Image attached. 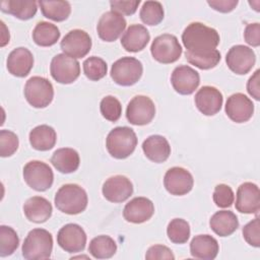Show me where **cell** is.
I'll return each instance as SVG.
<instances>
[{
	"label": "cell",
	"mask_w": 260,
	"mask_h": 260,
	"mask_svg": "<svg viewBox=\"0 0 260 260\" xmlns=\"http://www.w3.org/2000/svg\"><path fill=\"white\" fill-rule=\"evenodd\" d=\"M225 62L231 71L239 75H245L254 67L256 55L250 47L236 45L226 53Z\"/></svg>",
	"instance_id": "obj_11"
},
{
	"label": "cell",
	"mask_w": 260,
	"mask_h": 260,
	"mask_svg": "<svg viewBox=\"0 0 260 260\" xmlns=\"http://www.w3.org/2000/svg\"><path fill=\"white\" fill-rule=\"evenodd\" d=\"M145 259L147 260H160V259H175V256L170 248L164 245H153L148 248Z\"/></svg>",
	"instance_id": "obj_44"
},
{
	"label": "cell",
	"mask_w": 260,
	"mask_h": 260,
	"mask_svg": "<svg viewBox=\"0 0 260 260\" xmlns=\"http://www.w3.org/2000/svg\"><path fill=\"white\" fill-rule=\"evenodd\" d=\"M23 179L34 190L44 192L54 182V174L49 165L41 160H30L23 167Z\"/></svg>",
	"instance_id": "obj_7"
},
{
	"label": "cell",
	"mask_w": 260,
	"mask_h": 260,
	"mask_svg": "<svg viewBox=\"0 0 260 260\" xmlns=\"http://www.w3.org/2000/svg\"><path fill=\"white\" fill-rule=\"evenodd\" d=\"M171 83L178 93L188 95L197 89L200 83V76L192 67L188 65H180L173 70Z\"/></svg>",
	"instance_id": "obj_18"
},
{
	"label": "cell",
	"mask_w": 260,
	"mask_h": 260,
	"mask_svg": "<svg viewBox=\"0 0 260 260\" xmlns=\"http://www.w3.org/2000/svg\"><path fill=\"white\" fill-rule=\"evenodd\" d=\"M194 185V179L191 173L182 167H173L169 169L164 177V186L166 190L175 196H183L189 193Z\"/></svg>",
	"instance_id": "obj_13"
},
{
	"label": "cell",
	"mask_w": 260,
	"mask_h": 260,
	"mask_svg": "<svg viewBox=\"0 0 260 260\" xmlns=\"http://www.w3.org/2000/svg\"><path fill=\"white\" fill-rule=\"evenodd\" d=\"M142 63L134 57H122L115 61L111 68V77L119 85L131 86L142 76Z\"/></svg>",
	"instance_id": "obj_6"
},
{
	"label": "cell",
	"mask_w": 260,
	"mask_h": 260,
	"mask_svg": "<svg viewBox=\"0 0 260 260\" xmlns=\"http://www.w3.org/2000/svg\"><path fill=\"white\" fill-rule=\"evenodd\" d=\"M28 139L32 148L40 151H47L55 146L57 134L53 127L44 124L30 130Z\"/></svg>",
	"instance_id": "obj_29"
},
{
	"label": "cell",
	"mask_w": 260,
	"mask_h": 260,
	"mask_svg": "<svg viewBox=\"0 0 260 260\" xmlns=\"http://www.w3.org/2000/svg\"><path fill=\"white\" fill-rule=\"evenodd\" d=\"M50 72L57 82L69 84L79 77L80 64L76 59L64 53L57 54L51 61Z\"/></svg>",
	"instance_id": "obj_9"
},
{
	"label": "cell",
	"mask_w": 260,
	"mask_h": 260,
	"mask_svg": "<svg viewBox=\"0 0 260 260\" xmlns=\"http://www.w3.org/2000/svg\"><path fill=\"white\" fill-rule=\"evenodd\" d=\"M88 252L95 259H108L117 252V244L110 236L101 235L89 242Z\"/></svg>",
	"instance_id": "obj_33"
},
{
	"label": "cell",
	"mask_w": 260,
	"mask_h": 260,
	"mask_svg": "<svg viewBox=\"0 0 260 260\" xmlns=\"http://www.w3.org/2000/svg\"><path fill=\"white\" fill-rule=\"evenodd\" d=\"M150 40L147 28L142 24H131L121 38V45L127 51L136 53L142 51Z\"/></svg>",
	"instance_id": "obj_23"
},
{
	"label": "cell",
	"mask_w": 260,
	"mask_h": 260,
	"mask_svg": "<svg viewBox=\"0 0 260 260\" xmlns=\"http://www.w3.org/2000/svg\"><path fill=\"white\" fill-rule=\"evenodd\" d=\"M53 250V237L44 229L31 230L22 244L21 252L24 259L44 260L51 257Z\"/></svg>",
	"instance_id": "obj_4"
},
{
	"label": "cell",
	"mask_w": 260,
	"mask_h": 260,
	"mask_svg": "<svg viewBox=\"0 0 260 260\" xmlns=\"http://www.w3.org/2000/svg\"><path fill=\"white\" fill-rule=\"evenodd\" d=\"M220 41L216 29L202 22H191L182 34L186 52L192 55H204L215 50Z\"/></svg>",
	"instance_id": "obj_1"
},
{
	"label": "cell",
	"mask_w": 260,
	"mask_h": 260,
	"mask_svg": "<svg viewBox=\"0 0 260 260\" xmlns=\"http://www.w3.org/2000/svg\"><path fill=\"white\" fill-rule=\"evenodd\" d=\"M238 0H214V1H207V4L216 11L228 13L233 11L236 6L238 5Z\"/></svg>",
	"instance_id": "obj_46"
},
{
	"label": "cell",
	"mask_w": 260,
	"mask_h": 260,
	"mask_svg": "<svg viewBox=\"0 0 260 260\" xmlns=\"http://www.w3.org/2000/svg\"><path fill=\"white\" fill-rule=\"evenodd\" d=\"M242 233L245 241L249 245L255 248L260 247V221L258 217H255L245 224Z\"/></svg>",
	"instance_id": "obj_42"
},
{
	"label": "cell",
	"mask_w": 260,
	"mask_h": 260,
	"mask_svg": "<svg viewBox=\"0 0 260 260\" xmlns=\"http://www.w3.org/2000/svg\"><path fill=\"white\" fill-rule=\"evenodd\" d=\"M0 9L18 19L27 20L36 15L38 6L32 0H3L0 2Z\"/></svg>",
	"instance_id": "obj_30"
},
{
	"label": "cell",
	"mask_w": 260,
	"mask_h": 260,
	"mask_svg": "<svg viewBox=\"0 0 260 260\" xmlns=\"http://www.w3.org/2000/svg\"><path fill=\"white\" fill-rule=\"evenodd\" d=\"M236 209L241 213L258 214L260 210L259 187L252 182L241 184L237 190Z\"/></svg>",
	"instance_id": "obj_17"
},
{
	"label": "cell",
	"mask_w": 260,
	"mask_h": 260,
	"mask_svg": "<svg viewBox=\"0 0 260 260\" xmlns=\"http://www.w3.org/2000/svg\"><path fill=\"white\" fill-rule=\"evenodd\" d=\"M224 111L232 121L236 123H245L253 116L254 104L244 93L237 92L228 98Z\"/></svg>",
	"instance_id": "obj_19"
},
{
	"label": "cell",
	"mask_w": 260,
	"mask_h": 260,
	"mask_svg": "<svg viewBox=\"0 0 260 260\" xmlns=\"http://www.w3.org/2000/svg\"><path fill=\"white\" fill-rule=\"evenodd\" d=\"M6 66L8 72L13 76L25 77L34 66V56L28 49L18 47L9 53Z\"/></svg>",
	"instance_id": "obj_22"
},
{
	"label": "cell",
	"mask_w": 260,
	"mask_h": 260,
	"mask_svg": "<svg viewBox=\"0 0 260 260\" xmlns=\"http://www.w3.org/2000/svg\"><path fill=\"white\" fill-rule=\"evenodd\" d=\"M82 65L85 76L92 81H98L104 78L108 72V65L106 61L96 56L88 57L84 60Z\"/></svg>",
	"instance_id": "obj_37"
},
{
	"label": "cell",
	"mask_w": 260,
	"mask_h": 260,
	"mask_svg": "<svg viewBox=\"0 0 260 260\" xmlns=\"http://www.w3.org/2000/svg\"><path fill=\"white\" fill-rule=\"evenodd\" d=\"M259 75H260V70L257 69L254 72V74L249 78V80L247 82V91L256 101L260 100V85H259L260 78H259Z\"/></svg>",
	"instance_id": "obj_47"
},
{
	"label": "cell",
	"mask_w": 260,
	"mask_h": 260,
	"mask_svg": "<svg viewBox=\"0 0 260 260\" xmlns=\"http://www.w3.org/2000/svg\"><path fill=\"white\" fill-rule=\"evenodd\" d=\"M86 234L77 223L63 225L57 235L58 245L68 253H78L84 250L86 245Z\"/></svg>",
	"instance_id": "obj_14"
},
{
	"label": "cell",
	"mask_w": 260,
	"mask_h": 260,
	"mask_svg": "<svg viewBox=\"0 0 260 260\" xmlns=\"http://www.w3.org/2000/svg\"><path fill=\"white\" fill-rule=\"evenodd\" d=\"M190 225L183 218L172 219L167 228L169 240L174 244H185L190 237Z\"/></svg>",
	"instance_id": "obj_34"
},
{
	"label": "cell",
	"mask_w": 260,
	"mask_h": 260,
	"mask_svg": "<svg viewBox=\"0 0 260 260\" xmlns=\"http://www.w3.org/2000/svg\"><path fill=\"white\" fill-rule=\"evenodd\" d=\"M185 57L191 65H194L195 67L202 70H208V69L214 68L221 59V55L219 51H217L216 49L204 55H192L186 52Z\"/></svg>",
	"instance_id": "obj_38"
},
{
	"label": "cell",
	"mask_w": 260,
	"mask_h": 260,
	"mask_svg": "<svg viewBox=\"0 0 260 260\" xmlns=\"http://www.w3.org/2000/svg\"><path fill=\"white\" fill-rule=\"evenodd\" d=\"M19 140L14 132L6 129L0 131V155L2 157L11 156L17 150Z\"/></svg>",
	"instance_id": "obj_40"
},
{
	"label": "cell",
	"mask_w": 260,
	"mask_h": 260,
	"mask_svg": "<svg viewBox=\"0 0 260 260\" xmlns=\"http://www.w3.org/2000/svg\"><path fill=\"white\" fill-rule=\"evenodd\" d=\"M155 116V106L152 100L146 95H135L128 104L126 118L129 123L143 126L152 121Z\"/></svg>",
	"instance_id": "obj_10"
},
{
	"label": "cell",
	"mask_w": 260,
	"mask_h": 260,
	"mask_svg": "<svg viewBox=\"0 0 260 260\" xmlns=\"http://www.w3.org/2000/svg\"><path fill=\"white\" fill-rule=\"evenodd\" d=\"M102 192L108 201L121 203L126 201L132 195L133 185L127 177L123 175H116L105 181Z\"/></svg>",
	"instance_id": "obj_15"
},
{
	"label": "cell",
	"mask_w": 260,
	"mask_h": 260,
	"mask_svg": "<svg viewBox=\"0 0 260 260\" xmlns=\"http://www.w3.org/2000/svg\"><path fill=\"white\" fill-rule=\"evenodd\" d=\"M164 7L158 1H145L139 12L140 19L147 25H157L164 19Z\"/></svg>",
	"instance_id": "obj_35"
},
{
	"label": "cell",
	"mask_w": 260,
	"mask_h": 260,
	"mask_svg": "<svg viewBox=\"0 0 260 260\" xmlns=\"http://www.w3.org/2000/svg\"><path fill=\"white\" fill-rule=\"evenodd\" d=\"M19 245L17 233L8 225H0V256L6 257L15 252Z\"/></svg>",
	"instance_id": "obj_36"
},
{
	"label": "cell",
	"mask_w": 260,
	"mask_h": 260,
	"mask_svg": "<svg viewBox=\"0 0 260 260\" xmlns=\"http://www.w3.org/2000/svg\"><path fill=\"white\" fill-rule=\"evenodd\" d=\"M126 28V19L115 11L105 12L96 24V31L101 40L105 42L116 41Z\"/></svg>",
	"instance_id": "obj_16"
},
{
	"label": "cell",
	"mask_w": 260,
	"mask_h": 260,
	"mask_svg": "<svg viewBox=\"0 0 260 260\" xmlns=\"http://www.w3.org/2000/svg\"><path fill=\"white\" fill-rule=\"evenodd\" d=\"M88 198L85 190L77 184H65L55 194L54 203L63 213L74 215L81 213L87 206Z\"/></svg>",
	"instance_id": "obj_2"
},
{
	"label": "cell",
	"mask_w": 260,
	"mask_h": 260,
	"mask_svg": "<svg viewBox=\"0 0 260 260\" xmlns=\"http://www.w3.org/2000/svg\"><path fill=\"white\" fill-rule=\"evenodd\" d=\"M53 207L48 199L42 196L28 198L23 204V212L29 221L43 223L52 215Z\"/></svg>",
	"instance_id": "obj_24"
},
{
	"label": "cell",
	"mask_w": 260,
	"mask_h": 260,
	"mask_svg": "<svg viewBox=\"0 0 260 260\" xmlns=\"http://www.w3.org/2000/svg\"><path fill=\"white\" fill-rule=\"evenodd\" d=\"M41 7L43 15L54 21H64L66 20L71 13V5L67 1H44L41 0L38 2Z\"/></svg>",
	"instance_id": "obj_32"
},
{
	"label": "cell",
	"mask_w": 260,
	"mask_h": 260,
	"mask_svg": "<svg viewBox=\"0 0 260 260\" xmlns=\"http://www.w3.org/2000/svg\"><path fill=\"white\" fill-rule=\"evenodd\" d=\"M100 111L106 120L110 122H117L122 115V105L117 98L107 95L101 101Z\"/></svg>",
	"instance_id": "obj_39"
},
{
	"label": "cell",
	"mask_w": 260,
	"mask_h": 260,
	"mask_svg": "<svg viewBox=\"0 0 260 260\" xmlns=\"http://www.w3.org/2000/svg\"><path fill=\"white\" fill-rule=\"evenodd\" d=\"M244 39L247 44L252 47L260 45V24L259 22L249 23L244 30Z\"/></svg>",
	"instance_id": "obj_45"
},
{
	"label": "cell",
	"mask_w": 260,
	"mask_h": 260,
	"mask_svg": "<svg viewBox=\"0 0 260 260\" xmlns=\"http://www.w3.org/2000/svg\"><path fill=\"white\" fill-rule=\"evenodd\" d=\"M140 0H129V1H110L112 11H115L121 15H132L136 12Z\"/></svg>",
	"instance_id": "obj_43"
},
{
	"label": "cell",
	"mask_w": 260,
	"mask_h": 260,
	"mask_svg": "<svg viewBox=\"0 0 260 260\" xmlns=\"http://www.w3.org/2000/svg\"><path fill=\"white\" fill-rule=\"evenodd\" d=\"M51 162L60 173L70 174L78 169L80 157L75 149L70 147H63L54 151L51 157Z\"/></svg>",
	"instance_id": "obj_28"
},
{
	"label": "cell",
	"mask_w": 260,
	"mask_h": 260,
	"mask_svg": "<svg viewBox=\"0 0 260 260\" xmlns=\"http://www.w3.org/2000/svg\"><path fill=\"white\" fill-rule=\"evenodd\" d=\"M210 229L219 237H228L239 228L237 215L231 210H219L209 219Z\"/></svg>",
	"instance_id": "obj_27"
},
{
	"label": "cell",
	"mask_w": 260,
	"mask_h": 260,
	"mask_svg": "<svg viewBox=\"0 0 260 260\" xmlns=\"http://www.w3.org/2000/svg\"><path fill=\"white\" fill-rule=\"evenodd\" d=\"M23 93L30 106L37 109H43L52 103L54 98V87L47 78L32 76L26 81Z\"/></svg>",
	"instance_id": "obj_5"
},
{
	"label": "cell",
	"mask_w": 260,
	"mask_h": 260,
	"mask_svg": "<svg viewBox=\"0 0 260 260\" xmlns=\"http://www.w3.org/2000/svg\"><path fill=\"white\" fill-rule=\"evenodd\" d=\"M219 251V245L215 238L210 235L195 236L190 243L192 257L202 260H213Z\"/></svg>",
	"instance_id": "obj_26"
},
{
	"label": "cell",
	"mask_w": 260,
	"mask_h": 260,
	"mask_svg": "<svg viewBox=\"0 0 260 260\" xmlns=\"http://www.w3.org/2000/svg\"><path fill=\"white\" fill-rule=\"evenodd\" d=\"M137 145V136L133 129L127 126L116 127L111 130L106 138L108 152L117 159L130 156Z\"/></svg>",
	"instance_id": "obj_3"
},
{
	"label": "cell",
	"mask_w": 260,
	"mask_h": 260,
	"mask_svg": "<svg viewBox=\"0 0 260 260\" xmlns=\"http://www.w3.org/2000/svg\"><path fill=\"white\" fill-rule=\"evenodd\" d=\"M197 109L205 116H213L217 114L222 106V93L214 86H202L194 98Z\"/></svg>",
	"instance_id": "obj_20"
},
{
	"label": "cell",
	"mask_w": 260,
	"mask_h": 260,
	"mask_svg": "<svg viewBox=\"0 0 260 260\" xmlns=\"http://www.w3.org/2000/svg\"><path fill=\"white\" fill-rule=\"evenodd\" d=\"M1 26H2V30H3V34H2V42H1V47H4L7 43H9V31L6 29V26L4 24L3 21H1Z\"/></svg>",
	"instance_id": "obj_48"
},
{
	"label": "cell",
	"mask_w": 260,
	"mask_h": 260,
	"mask_svg": "<svg viewBox=\"0 0 260 260\" xmlns=\"http://www.w3.org/2000/svg\"><path fill=\"white\" fill-rule=\"evenodd\" d=\"M150 52L157 62L171 64L181 57L183 51L177 37L171 34H164L154 38L150 46Z\"/></svg>",
	"instance_id": "obj_8"
},
{
	"label": "cell",
	"mask_w": 260,
	"mask_h": 260,
	"mask_svg": "<svg viewBox=\"0 0 260 260\" xmlns=\"http://www.w3.org/2000/svg\"><path fill=\"white\" fill-rule=\"evenodd\" d=\"M154 213L152 201L146 197H135L126 203L123 216L128 222L142 223L149 220Z\"/></svg>",
	"instance_id": "obj_21"
},
{
	"label": "cell",
	"mask_w": 260,
	"mask_h": 260,
	"mask_svg": "<svg viewBox=\"0 0 260 260\" xmlns=\"http://www.w3.org/2000/svg\"><path fill=\"white\" fill-rule=\"evenodd\" d=\"M213 202L220 208H228L232 206L235 200V194L232 188L225 184H218L213 191Z\"/></svg>",
	"instance_id": "obj_41"
},
{
	"label": "cell",
	"mask_w": 260,
	"mask_h": 260,
	"mask_svg": "<svg viewBox=\"0 0 260 260\" xmlns=\"http://www.w3.org/2000/svg\"><path fill=\"white\" fill-rule=\"evenodd\" d=\"M59 38L60 30L57 25L48 21L38 22L32 30V40L41 47L53 46L58 42Z\"/></svg>",
	"instance_id": "obj_31"
},
{
	"label": "cell",
	"mask_w": 260,
	"mask_h": 260,
	"mask_svg": "<svg viewBox=\"0 0 260 260\" xmlns=\"http://www.w3.org/2000/svg\"><path fill=\"white\" fill-rule=\"evenodd\" d=\"M145 156L153 162H164L171 154V146L167 138L161 135H150L142 143Z\"/></svg>",
	"instance_id": "obj_25"
},
{
	"label": "cell",
	"mask_w": 260,
	"mask_h": 260,
	"mask_svg": "<svg viewBox=\"0 0 260 260\" xmlns=\"http://www.w3.org/2000/svg\"><path fill=\"white\" fill-rule=\"evenodd\" d=\"M64 54L79 59L85 57L91 49V39L89 35L82 29H72L64 36L60 43Z\"/></svg>",
	"instance_id": "obj_12"
}]
</instances>
